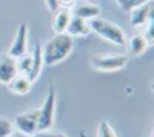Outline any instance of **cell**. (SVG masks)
Masks as SVG:
<instances>
[{"label":"cell","instance_id":"1","mask_svg":"<svg viewBox=\"0 0 154 137\" xmlns=\"http://www.w3.org/2000/svg\"><path fill=\"white\" fill-rule=\"evenodd\" d=\"M72 48H74V40L71 35H68L66 32L54 34L42 48L43 65L53 66V65L60 63L71 54Z\"/></svg>","mask_w":154,"mask_h":137},{"label":"cell","instance_id":"2","mask_svg":"<svg viewBox=\"0 0 154 137\" xmlns=\"http://www.w3.org/2000/svg\"><path fill=\"white\" fill-rule=\"evenodd\" d=\"M88 25H89V29L93 32H96L100 39H103L112 45H125L126 43V35H125V31L119 26L106 19H102V17H96V19H91L88 20Z\"/></svg>","mask_w":154,"mask_h":137},{"label":"cell","instance_id":"3","mask_svg":"<svg viewBox=\"0 0 154 137\" xmlns=\"http://www.w3.org/2000/svg\"><path fill=\"white\" fill-rule=\"evenodd\" d=\"M54 114H56V91L54 86L49 85L48 94L43 100V105L38 108V123L37 131H48L54 125Z\"/></svg>","mask_w":154,"mask_h":137},{"label":"cell","instance_id":"4","mask_svg":"<svg viewBox=\"0 0 154 137\" xmlns=\"http://www.w3.org/2000/svg\"><path fill=\"white\" fill-rule=\"evenodd\" d=\"M126 63H128V56H123V54H96L91 59L93 68L102 72L119 71Z\"/></svg>","mask_w":154,"mask_h":137},{"label":"cell","instance_id":"5","mask_svg":"<svg viewBox=\"0 0 154 137\" xmlns=\"http://www.w3.org/2000/svg\"><path fill=\"white\" fill-rule=\"evenodd\" d=\"M37 123H38V109H31L19 114L12 122V125L16 126L17 131L32 135L37 132Z\"/></svg>","mask_w":154,"mask_h":137},{"label":"cell","instance_id":"6","mask_svg":"<svg viewBox=\"0 0 154 137\" xmlns=\"http://www.w3.org/2000/svg\"><path fill=\"white\" fill-rule=\"evenodd\" d=\"M26 48H28V25L26 23H20L17 31H16L14 39H12V43L9 46L8 54L11 57L17 59L19 56L26 53Z\"/></svg>","mask_w":154,"mask_h":137},{"label":"cell","instance_id":"7","mask_svg":"<svg viewBox=\"0 0 154 137\" xmlns=\"http://www.w3.org/2000/svg\"><path fill=\"white\" fill-rule=\"evenodd\" d=\"M152 20V0L143 5H139L130 11V23L134 28H142Z\"/></svg>","mask_w":154,"mask_h":137},{"label":"cell","instance_id":"8","mask_svg":"<svg viewBox=\"0 0 154 137\" xmlns=\"http://www.w3.org/2000/svg\"><path fill=\"white\" fill-rule=\"evenodd\" d=\"M71 14L88 22L100 16V6L88 0H77L75 5L71 8Z\"/></svg>","mask_w":154,"mask_h":137},{"label":"cell","instance_id":"9","mask_svg":"<svg viewBox=\"0 0 154 137\" xmlns=\"http://www.w3.org/2000/svg\"><path fill=\"white\" fill-rule=\"evenodd\" d=\"M17 65L16 59L11 57L9 54H2L0 56V83L8 85L12 79L17 76Z\"/></svg>","mask_w":154,"mask_h":137},{"label":"cell","instance_id":"10","mask_svg":"<svg viewBox=\"0 0 154 137\" xmlns=\"http://www.w3.org/2000/svg\"><path fill=\"white\" fill-rule=\"evenodd\" d=\"M31 56H32V65H31V71L26 74V77H28V80H29L31 83H34V82L38 79V76H40L42 69H43V54H42V45L38 43V42L34 45V49H32Z\"/></svg>","mask_w":154,"mask_h":137},{"label":"cell","instance_id":"11","mask_svg":"<svg viewBox=\"0 0 154 137\" xmlns=\"http://www.w3.org/2000/svg\"><path fill=\"white\" fill-rule=\"evenodd\" d=\"M71 17H72L71 9H68V8H59L57 11H54V17H53V31H54V34H63L65 32Z\"/></svg>","mask_w":154,"mask_h":137},{"label":"cell","instance_id":"12","mask_svg":"<svg viewBox=\"0 0 154 137\" xmlns=\"http://www.w3.org/2000/svg\"><path fill=\"white\" fill-rule=\"evenodd\" d=\"M65 32L68 35H71V37H86L89 32H91V29H89V25H88L86 20L72 16Z\"/></svg>","mask_w":154,"mask_h":137},{"label":"cell","instance_id":"13","mask_svg":"<svg viewBox=\"0 0 154 137\" xmlns=\"http://www.w3.org/2000/svg\"><path fill=\"white\" fill-rule=\"evenodd\" d=\"M8 86H9L11 93L19 94V96H25V94H28L31 91L32 83L28 80L26 76H23V74H17V76L8 83Z\"/></svg>","mask_w":154,"mask_h":137},{"label":"cell","instance_id":"14","mask_svg":"<svg viewBox=\"0 0 154 137\" xmlns=\"http://www.w3.org/2000/svg\"><path fill=\"white\" fill-rule=\"evenodd\" d=\"M125 45H128V49H130V53L133 56H142L149 48V45L145 40V37L142 35V32H140V34H134L130 40H126Z\"/></svg>","mask_w":154,"mask_h":137},{"label":"cell","instance_id":"15","mask_svg":"<svg viewBox=\"0 0 154 137\" xmlns=\"http://www.w3.org/2000/svg\"><path fill=\"white\" fill-rule=\"evenodd\" d=\"M16 65H17V72L19 74H23V76H26V74L31 71V65H32V56L26 51L25 54L19 56L16 59Z\"/></svg>","mask_w":154,"mask_h":137},{"label":"cell","instance_id":"16","mask_svg":"<svg viewBox=\"0 0 154 137\" xmlns=\"http://www.w3.org/2000/svg\"><path fill=\"white\" fill-rule=\"evenodd\" d=\"M114 2L119 5V8L122 11H131L133 8H136L139 5H143L146 2H151V0H114Z\"/></svg>","mask_w":154,"mask_h":137},{"label":"cell","instance_id":"17","mask_svg":"<svg viewBox=\"0 0 154 137\" xmlns=\"http://www.w3.org/2000/svg\"><path fill=\"white\" fill-rule=\"evenodd\" d=\"M97 137H117L116 131L111 128V125L105 120V122H100L99 126H97Z\"/></svg>","mask_w":154,"mask_h":137},{"label":"cell","instance_id":"18","mask_svg":"<svg viewBox=\"0 0 154 137\" xmlns=\"http://www.w3.org/2000/svg\"><path fill=\"white\" fill-rule=\"evenodd\" d=\"M12 131H14V125L8 119L0 117V137H8Z\"/></svg>","mask_w":154,"mask_h":137},{"label":"cell","instance_id":"19","mask_svg":"<svg viewBox=\"0 0 154 137\" xmlns=\"http://www.w3.org/2000/svg\"><path fill=\"white\" fill-rule=\"evenodd\" d=\"M31 137H66L63 132H53V131H37L35 134H32Z\"/></svg>","mask_w":154,"mask_h":137},{"label":"cell","instance_id":"20","mask_svg":"<svg viewBox=\"0 0 154 137\" xmlns=\"http://www.w3.org/2000/svg\"><path fill=\"white\" fill-rule=\"evenodd\" d=\"M45 3H46V6H48V9H49L51 12H54V11H57V9L60 8L59 0H45Z\"/></svg>","mask_w":154,"mask_h":137},{"label":"cell","instance_id":"21","mask_svg":"<svg viewBox=\"0 0 154 137\" xmlns=\"http://www.w3.org/2000/svg\"><path fill=\"white\" fill-rule=\"evenodd\" d=\"M75 2H77V0H59L60 8H68V9H71L75 5Z\"/></svg>","mask_w":154,"mask_h":137},{"label":"cell","instance_id":"22","mask_svg":"<svg viewBox=\"0 0 154 137\" xmlns=\"http://www.w3.org/2000/svg\"><path fill=\"white\" fill-rule=\"evenodd\" d=\"M8 137H31V135H28V134H25V132H20V131H17V129H14Z\"/></svg>","mask_w":154,"mask_h":137},{"label":"cell","instance_id":"23","mask_svg":"<svg viewBox=\"0 0 154 137\" xmlns=\"http://www.w3.org/2000/svg\"><path fill=\"white\" fill-rule=\"evenodd\" d=\"M151 137H152V135H151Z\"/></svg>","mask_w":154,"mask_h":137}]
</instances>
